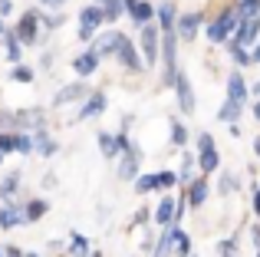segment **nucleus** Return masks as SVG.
Masks as SVG:
<instances>
[{"label":"nucleus","mask_w":260,"mask_h":257,"mask_svg":"<svg viewBox=\"0 0 260 257\" xmlns=\"http://www.w3.org/2000/svg\"><path fill=\"white\" fill-rule=\"evenodd\" d=\"M158 43H161V30L155 23H145L142 26V56H145L148 66H155V59H158Z\"/></svg>","instance_id":"1"},{"label":"nucleus","mask_w":260,"mask_h":257,"mask_svg":"<svg viewBox=\"0 0 260 257\" xmlns=\"http://www.w3.org/2000/svg\"><path fill=\"white\" fill-rule=\"evenodd\" d=\"M237 23H241V20H237V10H224L221 17H217L214 23L208 26V40H214V43L228 40V33H231V30H237Z\"/></svg>","instance_id":"2"},{"label":"nucleus","mask_w":260,"mask_h":257,"mask_svg":"<svg viewBox=\"0 0 260 257\" xmlns=\"http://www.w3.org/2000/svg\"><path fill=\"white\" fill-rule=\"evenodd\" d=\"M257 33H260V13L237 23V37L231 40V43H237V46H254L257 43Z\"/></svg>","instance_id":"3"},{"label":"nucleus","mask_w":260,"mask_h":257,"mask_svg":"<svg viewBox=\"0 0 260 257\" xmlns=\"http://www.w3.org/2000/svg\"><path fill=\"white\" fill-rule=\"evenodd\" d=\"M37 33H40V13L37 10H26L23 17H20V23H17L20 43H33V40H37Z\"/></svg>","instance_id":"4"},{"label":"nucleus","mask_w":260,"mask_h":257,"mask_svg":"<svg viewBox=\"0 0 260 257\" xmlns=\"http://www.w3.org/2000/svg\"><path fill=\"white\" fill-rule=\"evenodd\" d=\"M175 89H178V106H181V112H194V92H191V83H188L184 73L175 76Z\"/></svg>","instance_id":"5"},{"label":"nucleus","mask_w":260,"mask_h":257,"mask_svg":"<svg viewBox=\"0 0 260 257\" xmlns=\"http://www.w3.org/2000/svg\"><path fill=\"white\" fill-rule=\"evenodd\" d=\"M139 158L142 152L139 148H128V152H122V165H119V178H139Z\"/></svg>","instance_id":"6"},{"label":"nucleus","mask_w":260,"mask_h":257,"mask_svg":"<svg viewBox=\"0 0 260 257\" xmlns=\"http://www.w3.org/2000/svg\"><path fill=\"white\" fill-rule=\"evenodd\" d=\"M115 56L122 59V66H125V70H132V73L142 70V56H139V50L132 46V40H122V46H119V53H115Z\"/></svg>","instance_id":"7"},{"label":"nucleus","mask_w":260,"mask_h":257,"mask_svg":"<svg viewBox=\"0 0 260 257\" xmlns=\"http://www.w3.org/2000/svg\"><path fill=\"white\" fill-rule=\"evenodd\" d=\"M122 33H115V30H109V33H102L99 37V43H95V53L99 56H109V53H119V46H122Z\"/></svg>","instance_id":"8"},{"label":"nucleus","mask_w":260,"mask_h":257,"mask_svg":"<svg viewBox=\"0 0 260 257\" xmlns=\"http://www.w3.org/2000/svg\"><path fill=\"white\" fill-rule=\"evenodd\" d=\"M198 23H201V13H184V17L175 23L178 37H181V40H194V33H198Z\"/></svg>","instance_id":"9"},{"label":"nucleus","mask_w":260,"mask_h":257,"mask_svg":"<svg viewBox=\"0 0 260 257\" xmlns=\"http://www.w3.org/2000/svg\"><path fill=\"white\" fill-rule=\"evenodd\" d=\"M95 66H99V53H95V50H89V53H83V56L73 59V70H76L79 76H92Z\"/></svg>","instance_id":"10"},{"label":"nucleus","mask_w":260,"mask_h":257,"mask_svg":"<svg viewBox=\"0 0 260 257\" xmlns=\"http://www.w3.org/2000/svg\"><path fill=\"white\" fill-rule=\"evenodd\" d=\"M102 20H106V10H102L99 4H92V7H86V10H79V26H99Z\"/></svg>","instance_id":"11"},{"label":"nucleus","mask_w":260,"mask_h":257,"mask_svg":"<svg viewBox=\"0 0 260 257\" xmlns=\"http://www.w3.org/2000/svg\"><path fill=\"white\" fill-rule=\"evenodd\" d=\"M20 224H26V214L20 211V208L7 205L4 211H0V228H20Z\"/></svg>","instance_id":"12"},{"label":"nucleus","mask_w":260,"mask_h":257,"mask_svg":"<svg viewBox=\"0 0 260 257\" xmlns=\"http://www.w3.org/2000/svg\"><path fill=\"white\" fill-rule=\"evenodd\" d=\"M204 198H208V181H204V178L191 181V188H188V205L191 208H201Z\"/></svg>","instance_id":"13"},{"label":"nucleus","mask_w":260,"mask_h":257,"mask_svg":"<svg viewBox=\"0 0 260 257\" xmlns=\"http://www.w3.org/2000/svg\"><path fill=\"white\" fill-rule=\"evenodd\" d=\"M175 231H178V221H172V224H168V231L161 234L158 247H155V257H168V254H172V247H175Z\"/></svg>","instance_id":"14"},{"label":"nucleus","mask_w":260,"mask_h":257,"mask_svg":"<svg viewBox=\"0 0 260 257\" xmlns=\"http://www.w3.org/2000/svg\"><path fill=\"white\" fill-rule=\"evenodd\" d=\"M102 109H106V96H102V92H92L89 103L83 106V112H79V119H92V116H99Z\"/></svg>","instance_id":"15"},{"label":"nucleus","mask_w":260,"mask_h":257,"mask_svg":"<svg viewBox=\"0 0 260 257\" xmlns=\"http://www.w3.org/2000/svg\"><path fill=\"white\" fill-rule=\"evenodd\" d=\"M86 86L83 83H73V86H66V89L63 92H59V96H56V106H66V103H76V99H83L86 96Z\"/></svg>","instance_id":"16"},{"label":"nucleus","mask_w":260,"mask_h":257,"mask_svg":"<svg viewBox=\"0 0 260 257\" xmlns=\"http://www.w3.org/2000/svg\"><path fill=\"white\" fill-rule=\"evenodd\" d=\"M228 96L237 99V103H244V99H247V86H244L241 73H231V79H228Z\"/></svg>","instance_id":"17"},{"label":"nucleus","mask_w":260,"mask_h":257,"mask_svg":"<svg viewBox=\"0 0 260 257\" xmlns=\"http://www.w3.org/2000/svg\"><path fill=\"white\" fill-rule=\"evenodd\" d=\"M17 188H20V175H17V172H10L4 181H0V198H4L7 205H10L13 195H17Z\"/></svg>","instance_id":"18"},{"label":"nucleus","mask_w":260,"mask_h":257,"mask_svg":"<svg viewBox=\"0 0 260 257\" xmlns=\"http://www.w3.org/2000/svg\"><path fill=\"white\" fill-rule=\"evenodd\" d=\"M175 23H178V20H175V4H161V7H158V26H161L165 33H172Z\"/></svg>","instance_id":"19"},{"label":"nucleus","mask_w":260,"mask_h":257,"mask_svg":"<svg viewBox=\"0 0 260 257\" xmlns=\"http://www.w3.org/2000/svg\"><path fill=\"white\" fill-rule=\"evenodd\" d=\"M241 106H244V103H237V99H231V96H228V103L221 106V112H217V119L231 125V122H234L237 116H241Z\"/></svg>","instance_id":"20"},{"label":"nucleus","mask_w":260,"mask_h":257,"mask_svg":"<svg viewBox=\"0 0 260 257\" xmlns=\"http://www.w3.org/2000/svg\"><path fill=\"white\" fill-rule=\"evenodd\" d=\"M155 221H158V224H172L175 221V198H161L158 211H155Z\"/></svg>","instance_id":"21"},{"label":"nucleus","mask_w":260,"mask_h":257,"mask_svg":"<svg viewBox=\"0 0 260 257\" xmlns=\"http://www.w3.org/2000/svg\"><path fill=\"white\" fill-rule=\"evenodd\" d=\"M128 13H132V20H135V23H142V26H145L148 23V20H152V4H142V0H139V4H132V7H128Z\"/></svg>","instance_id":"22"},{"label":"nucleus","mask_w":260,"mask_h":257,"mask_svg":"<svg viewBox=\"0 0 260 257\" xmlns=\"http://www.w3.org/2000/svg\"><path fill=\"white\" fill-rule=\"evenodd\" d=\"M33 148H37L40 155H46V158H50V155H56V142H53L50 135H43V132L33 135Z\"/></svg>","instance_id":"23"},{"label":"nucleus","mask_w":260,"mask_h":257,"mask_svg":"<svg viewBox=\"0 0 260 257\" xmlns=\"http://www.w3.org/2000/svg\"><path fill=\"white\" fill-rule=\"evenodd\" d=\"M198 165H201V172L208 175V172H214V168L221 165V158H217V152H214V148H204V152H201V158H198Z\"/></svg>","instance_id":"24"},{"label":"nucleus","mask_w":260,"mask_h":257,"mask_svg":"<svg viewBox=\"0 0 260 257\" xmlns=\"http://www.w3.org/2000/svg\"><path fill=\"white\" fill-rule=\"evenodd\" d=\"M95 4L106 10V20H119L122 10H125V4H122V0H95Z\"/></svg>","instance_id":"25"},{"label":"nucleus","mask_w":260,"mask_h":257,"mask_svg":"<svg viewBox=\"0 0 260 257\" xmlns=\"http://www.w3.org/2000/svg\"><path fill=\"white\" fill-rule=\"evenodd\" d=\"M4 43H7V56L17 63V59H20V37H17V30H13V33H4Z\"/></svg>","instance_id":"26"},{"label":"nucleus","mask_w":260,"mask_h":257,"mask_svg":"<svg viewBox=\"0 0 260 257\" xmlns=\"http://www.w3.org/2000/svg\"><path fill=\"white\" fill-rule=\"evenodd\" d=\"M70 254H73V257H89V241L83 238V234H73V241H70Z\"/></svg>","instance_id":"27"},{"label":"nucleus","mask_w":260,"mask_h":257,"mask_svg":"<svg viewBox=\"0 0 260 257\" xmlns=\"http://www.w3.org/2000/svg\"><path fill=\"white\" fill-rule=\"evenodd\" d=\"M99 145H102V155H106V158L119 155V145H115V135H109V132H99Z\"/></svg>","instance_id":"28"},{"label":"nucleus","mask_w":260,"mask_h":257,"mask_svg":"<svg viewBox=\"0 0 260 257\" xmlns=\"http://www.w3.org/2000/svg\"><path fill=\"white\" fill-rule=\"evenodd\" d=\"M260 13V0H241V10H237V20H250Z\"/></svg>","instance_id":"29"},{"label":"nucleus","mask_w":260,"mask_h":257,"mask_svg":"<svg viewBox=\"0 0 260 257\" xmlns=\"http://www.w3.org/2000/svg\"><path fill=\"white\" fill-rule=\"evenodd\" d=\"M23 214H26V221H37V218H43V214H46V201H30V205H26L23 208Z\"/></svg>","instance_id":"30"},{"label":"nucleus","mask_w":260,"mask_h":257,"mask_svg":"<svg viewBox=\"0 0 260 257\" xmlns=\"http://www.w3.org/2000/svg\"><path fill=\"white\" fill-rule=\"evenodd\" d=\"M135 188H139L142 195L155 191V188H158V175H139V178H135Z\"/></svg>","instance_id":"31"},{"label":"nucleus","mask_w":260,"mask_h":257,"mask_svg":"<svg viewBox=\"0 0 260 257\" xmlns=\"http://www.w3.org/2000/svg\"><path fill=\"white\" fill-rule=\"evenodd\" d=\"M175 251H178V257H188L191 254V238L184 231H175Z\"/></svg>","instance_id":"32"},{"label":"nucleus","mask_w":260,"mask_h":257,"mask_svg":"<svg viewBox=\"0 0 260 257\" xmlns=\"http://www.w3.org/2000/svg\"><path fill=\"white\" fill-rule=\"evenodd\" d=\"M0 152L4 155L17 152V132H0Z\"/></svg>","instance_id":"33"},{"label":"nucleus","mask_w":260,"mask_h":257,"mask_svg":"<svg viewBox=\"0 0 260 257\" xmlns=\"http://www.w3.org/2000/svg\"><path fill=\"white\" fill-rule=\"evenodd\" d=\"M188 142V132H184L181 122H172V145H184Z\"/></svg>","instance_id":"34"},{"label":"nucleus","mask_w":260,"mask_h":257,"mask_svg":"<svg viewBox=\"0 0 260 257\" xmlns=\"http://www.w3.org/2000/svg\"><path fill=\"white\" fill-rule=\"evenodd\" d=\"M13 79H17V83H33V70L30 66H17V70H13Z\"/></svg>","instance_id":"35"},{"label":"nucleus","mask_w":260,"mask_h":257,"mask_svg":"<svg viewBox=\"0 0 260 257\" xmlns=\"http://www.w3.org/2000/svg\"><path fill=\"white\" fill-rule=\"evenodd\" d=\"M231 56H234L241 66H247V63H250V56L244 53V46H237V43H231Z\"/></svg>","instance_id":"36"},{"label":"nucleus","mask_w":260,"mask_h":257,"mask_svg":"<svg viewBox=\"0 0 260 257\" xmlns=\"http://www.w3.org/2000/svg\"><path fill=\"white\" fill-rule=\"evenodd\" d=\"M17 152H23V155L33 152V139L30 135H17Z\"/></svg>","instance_id":"37"},{"label":"nucleus","mask_w":260,"mask_h":257,"mask_svg":"<svg viewBox=\"0 0 260 257\" xmlns=\"http://www.w3.org/2000/svg\"><path fill=\"white\" fill-rule=\"evenodd\" d=\"M175 181H178L175 172H161V175H158V188H172Z\"/></svg>","instance_id":"38"},{"label":"nucleus","mask_w":260,"mask_h":257,"mask_svg":"<svg viewBox=\"0 0 260 257\" xmlns=\"http://www.w3.org/2000/svg\"><path fill=\"white\" fill-rule=\"evenodd\" d=\"M198 148H201V152H204V148H214V139H211V132H201V135H198Z\"/></svg>","instance_id":"39"},{"label":"nucleus","mask_w":260,"mask_h":257,"mask_svg":"<svg viewBox=\"0 0 260 257\" xmlns=\"http://www.w3.org/2000/svg\"><path fill=\"white\" fill-rule=\"evenodd\" d=\"M217 251H221V257H234V241H221Z\"/></svg>","instance_id":"40"},{"label":"nucleus","mask_w":260,"mask_h":257,"mask_svg":"<svg viewBox=\"0 0 260 257\" xmlns=\"http://www.w3.org/2000/svg\"><path fill=\"white\" fill-rule=\"evenodd\" d=\"M92 37H95V30H92V26H79V40H83V43H89Z\"/></svg>","instance_id":"41"},{"label":"nucleus","mask_w":260,"mask_h":257,"mask_svg":"<svg viewBox=\"0 0 260 257\" xmlns=\"http://www.w3.org/2000/svg\"><path fill=\"white\" fill-rule=\"evenodd\" d=\"M231 188H237L234 178H221V191H231Z\"/></svg>","instance_id":"42"},{"label":"nucleus","mask_w":260,"mask_h":257,"mask_svg":"<svg viewBox=\"0 0 260 257\" xmlns=\"http://www.w3.org/2000/svg\"><path fill=\"white\" fill-rule=\"evenodd\" d=\"M10 10H13V4H10V0H0V17H7Z\"/></svg>","instance_id":"43"},{"label":"nucleus","mask_w":260,"mask_h":257,"mask_svg":"<svg viewBox=\"0 0 260 257\" xmlns=\"http://www.w3.org/2000/svg\"><path fill=\"white\" fill-rule=\"evenodd\" d=\"M4 257H23V254H20V247H4Z\"/></svg>","instance_id":"44"},{"label":"nucleus","mask_w":260,"mask_h":257,"mask_svg":"<svg viewBox=\"0 0 260 257\" xmlns=\"http://www.w3.org/2000/svg\"><path fill=\"white\" fill-rule=\"evenodd\" d=\"M254 211H257V218H260V188L254 191Z\"/></svg>","instance_id":"45"},{"label":"nucleus","mask_w":260,"mask_h":257,"mask_svg":"<svg viewBox=\"0 0 260 257\" xmlns=\"http://www.w3.org/2000/svg\"><path fill=\"white\" fill-rule=\"evenodd\" d=\"M254 244H257V251H260V224L254 228Z\"/></svg>","instance_id":"46"},{"label":"nucleus","mask_w":260,"mask_h":257,"mask_svg":"<svg viewBox=\"0 0 260 257\" xmlns=\"http://www.w3.org/2000/svg\"><path fill=\"white\" fill-rule=\"evenodd\" d=\"M254 63H260V43L254 46Z\"/></svg>","instance_id":"47"},{"label":"nucleus","mask_w":260,"mask_h":257,"mask_svg":"<svg viewBox=\"0 0 260 257\" xmlns=\"http://www.w3.org/2000/svg\"><path fill=\"white\" fill-rule=\"evenodd\" d=\"M254 116H257V122H260V99L254 103Z\"/></svg>","instance_id":"48"},{"label":"nucleus","mask_w":260,"mask_h":257,"mask_svg":"<svg viewBox=\"0 0 260 257\" xmlns=\"http://www.w3.org/2000/svg\"><path fill=\"white\" fill-rule=\"evenodd\" d=\"M43 4H46V7H56V4H63V0H43Z\"/></svg>","instance_id":"49"},{"label":"nucleus","mask_w":260,"mask_h":257,"mask_svg":"<svg viewBox=\"0 0 260 257\" xmlns=\"http://www.w3.org/2000/svg\"><path fill=\"white\" fill-rule=\"evenodd\" d=\"M122 4H125V10H128V7H132V4H139V0H122Z\"/></svg>","instance_id":"50"},{"label":"nucleus","mask_w":260,"mask_h":257,"mask_svg":"<svg viewBox=\"0 0 260 257\" xmlns=\"http://www.w3.org/2000/svg\"><path fill=\"white\" fill-rule=\"evenodd\" d=\"M254 152H257V155H260V139H257V142H254Z\"/></svg>","instance_id":"51"},{"label":"nucleus","mask_w":260,"mask_h":257,"mask_svg":"<svg viewBox=\"0 0 260 257\" xmlns=\"http://www.w3.org/2000/svg\"><path fill=\"white\" fill-rule=\"evenodd\" d=\"M0 37H4V23H0Z\"/></svg>","instance_id":"52"},{"label":"nucleus","mask_w":260,"mask_h":257,"mask_svg":"<svg viewBox=\"0 0 260 257\" xmlns=\"http://www.w3.org/2000/svg\"><path fill=\"white\" fill-rule=\"evenodd\" d=\"M0 257H4V247H0Z\"/></svg>","instance_id":"53"},{"label":"nucleus","mask_w":260,"mask_h":257,"mask_svg":"<svg viewBox=\"0 0 260 257\" xmlns=\"http://www.w3.org/2000/svg\"><path fill=\"white\" fill-rule=\"evenodd\" d=\"M89 257H99V254H89Z\"/></svg>","instance_id":"54"},{"label":"nucleus","mask_w":260,"mask_h":257,"mask_svg":"<svg viewBox=\"0 0 260 257\" xmlns=\"http://www.w3.org/2000/svg\"><path fill=\"white\" fill-rule=\"evenodd\" d=\"M26 257H37V254H26Z\"/></svg>","instance_id":"55"},{"label":"nucleus","mask_w":260,"mask_h":257,"mask_svg":"<svg viewBox=\"0 0 260 257\" xmlns=\"http://www.w3.org/2000/svg\"><path fill=\"white\" fill-rule=\"evenodd\" d=\"M0 158H4V152H0Z\"/></svg>","instance_id":"56"}]
</instances>
